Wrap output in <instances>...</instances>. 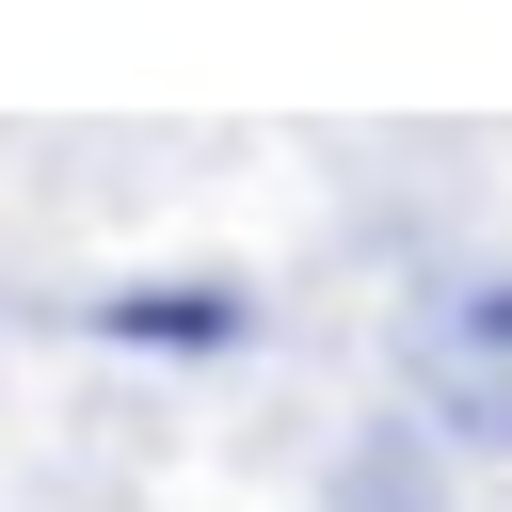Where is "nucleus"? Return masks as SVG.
I'll list each match as a JSON object with an SVG mask.
<instances>
[{
    "mask_svg": "<svg viewBox=\"0 0 512 512\" xmlns=\"http://www.w3.org/2000/svg\"><path fill=\"white\" fill-rule=\"evenodd\" d=\"M400 368H416V400H432L464 448H512V272H448V288L400 320Z\"/></svg>",
    "mask_w": 512,
    "mask_h": 512,
    "instance_id": "1",
    "label": "nucleus"
}]
</instances>
